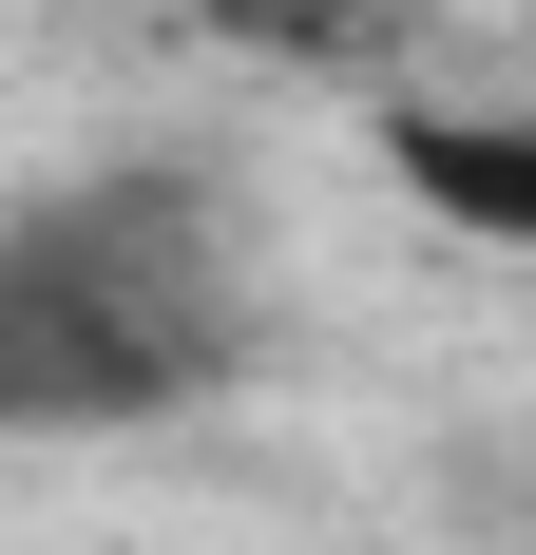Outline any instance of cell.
Instances as JSON below:
<instances>
[{
  "label": "cell",
  "mask_w": 536,
  "mask_h": 555,
  "mask_svg": "<svg viewBox=\"0 0 536 555\" xmlns=\"http://www.w3.org/2000/svg\"><path fill=\"white\" fill-rule=\"evenodd\" d=\"M383 172L422 192L441 230L536 249V115H460V96H383Z\"/></svg>",
  "instance_id": "7a4b0ae2"
},
{
  "label": "cell",
  "mask_w": 536,
  "mask_h": 555,
  "mask_svg": "<svg viewBox=\"0 0 536 555\" xmlns=\"http://www.w3.org/2000/svg\"><path fill=\"white\" fill-rule=\"evenodd\" d=\"M230 364H250V287L192 154H115L0 211V441H135Z\"/></svg>",
  "instance_id": "6da1fadb"
},
{
  "label": "cell",
  "mask_w": 536,
  "mask_h": 555,
  "mask_svg": "<svg viewBox=\"0 0 536 555\" xmlns=\"http://www.w3.org/2000/svg\"><path fill=\"white\" fill-rule=\"evenodd\" d=\"M192 20H230L250 57H365V0H192Z\"/></svg>",
  "instance_id": "3957f363"
}]
</instances>
